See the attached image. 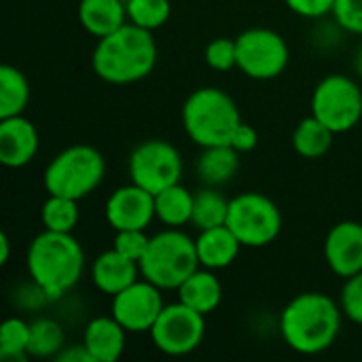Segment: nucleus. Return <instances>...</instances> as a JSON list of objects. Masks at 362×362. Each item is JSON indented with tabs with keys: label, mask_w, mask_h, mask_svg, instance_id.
Instances as JSON below:
<instances>
[{
	"label": "nucleus",
	"mask_w": 362,
	"mask_h": 362,
	"mask_svg": "<svg viewBox=\"0 0 362 362\" xmlns=\"http://www.w3.org/2000/svg\"><path fill=\"white\" fill-rule=\"evenodd\" d=\"M178 301L197 310L199 314H212L223 301V284L212 269L199 267L178 288Z\"/></svg>",
	"instance_id": "obj_20"
},
{
	"label": "nucleus",
	"mask_w": 362,
	"mask_h": 362,
	"mask_svg": "<svg viewBox=\"0 0 362 362\" xmlns=\"http://www.w3.org/2000/svg\"><path fill=\"white\" fill-rule=\"evenodd\" d=\"M127 331L110 316H98L85 327L83 344L95 362H117L125 352Z\"/></svg>",
	"instance_id": "obj_17"
},
{
	"label": "nucleus",
	"mask_w": 362,
	"mask_h": 362,
	"mask_svg": "<svg viewBox=\"0 0 362 362\" xmlns=\"http://www.w3.org/2000/svg\"><path fill=\"white\" fill-rule=\"evenodd\" d=\"M104 176V155L89 144H72L49 161L42 182L49 195H64L81 202L102 185Z\"/></svg>",
	"instance_id": "obj_6"
},
{
	"label": "nucleus",
	"mask_w": 362,
	"mask_h": 362,
	"mask_svg": "<svg viewBox=\"0 0 362 362\" xmlns=\"http://www.w3.org/2000/svg\"><path fill=\"white\" fill-rule=\"evenodd\" d=\"M127 6L125 0H81L78 2V23L85 32L95 38H104L125 25Z\"/></svg>",
	"instance_id": "obj_19"
},
{
	"label": "nucleus",
	"mask_w": 362,
	"mask_h": 362,
	"mask_svg": "<svg viewBox=\"0 0 362 362\" xmlns=\"http://www.w3.org/2000/svg\"><path fill=\"white\" fill-rule=\"evenodd\" d=\"M40 146L36 125L23 115L0 119V163L4 168L28 165Z\"/></svg>",
	"instance_id": "obj_15"
},
{
	"label": "nucleus",
	"mask_w": 362,
	"mask_h": 362,
	"mask_svg": "<svg viewBox=\"0 0 362 362\" xmlns=\"http://www.w3.org/2000/svg\"><path fill=\"white\" fill-rule=\"evenodd\" d=\"M193 199L195 193L185 189L180 182L172 185L155 195V212L157 221H161L165 227L180 229L193 218Z\"/></svg>",
	"instance_id": "obj_22"
},
{
	"label": "nucleus",
	"mask_w": 362,
	"mask_h": 362,
	"mask_svg": "<svg viewBox=\"0 0 362 362\" xmlns=\"http://www.w3.org/2000/svg\"><path fill=\"white\" fill-rule=\"evenodd\" d=\"M227 227L238 235L244 248H265L274 244L282 231V212L272 197L246 191L229 202Z\"/></svg>",
	"instance_id": "obj_7"
},
{
	"label": "nucleus",
	"mask_w": 362,
	"mask_h": 362,
	"mask_svg": "<svg viewBox=\"0 0 362 362\" xmlns=\"http://www.w3.org/2000/svg\"><path fill=\"white\" fill-rule=\"evenodd\" d=\"M106 221L115 231L123 229H148L151 223L157 218L155 212V195L146 189L129 182L106 199L104 208Z\"/></svg>",
	"instance_id": "obj_13"
},
{
	"label": "nucleus",
	"mask_w": 362,
	"mask_h": 362,
	"mask_svg": "<svg viewBox=\"0 0 362 362\" xmlns=\"http://www.w3.org/2000/svg\"><path fill=\"white\" fill-rule=\"evenodd\" d=\"M325 259L329 269L348 280L362 272V225L356 221L337 223L325 240Z\"/></svg>",
	"instance_id": "obj_14"
},
{
	"label": "nucleus",
	"mask_w": 362,
	"mask_h": 362,
	"mask_svg": "<svg viewBox=\"0 0 362 362\" xmlns=\"http://www.w3.org/2000/svg\"><path fill=\"white\" fill-rule=\"evenodd\" d=\"M240 123L238 104L218 87H199L182 104V127L199 148L231 144Z\"/></svg>",
	"instance_id": "obj_4"
},
{
	"label": "nucleus",
	"mask_w": 362,
	"mask_h": 362,
	"mask_svg": "<svg viewBox=\"0 0 362 362\" xmlns=\"http://www.w3.org/2000/svg\"><path fill=\"white\" fill-rule=\"evenodd\" d=\"M40 221L47 231L72 233L78 225V202L64 195H49L40 208Z\"/></svg>",
	"instance_id": "obj_26"
},
{
	"label": "nucleus",
	"mask_w": 362,
	"mask_h": 362,
	"mask_svg": "<svg viewBox=\"0 0 362 362\" xmlns=\"http://www.w3.org/2000/svg\"><path fill=\"white\" fill-rule=\"evenodd\" d=\"M115 233L117 235H115L112 248L140 265V261L146 255L148 244H151V238L146 235V229H123V231H115Z\"/></svg>",
	"instance_id": "obj_31"
},
{
	"label": "nucleus",
	"mask_w": 362,
	"mask_h": 362,
	"mask_svg": "<svg viewBox=\"0 0 362 362\" xmlns=\"http://www.w3.org/2000/svg\"><path fill=\"white\" fill-rule=\"evenodd\" d=\"M344 310L325 293H301L288 301L280 316V333L286 346L299 354L327 352L341 333Z\"/></svg>",
	"instance_id": "obj_1"
},
{
	"label": "nucleus",
	"mask_w": 362,
	"mask_h": 362,
	"mask_svg": "<svg viewBox=\"0 0 362 362\" xmlns=\"http://www.w3.org/2000/svg\"><path fill=\"white\" fill-rule=\"evenodd\" d=\"M335 136L337 134L331 127H327L320 119L310 115L303 121H299V125L295 127L293 146L297 155H301L303 159H320L333 146Z\"/></svg>",
	"instance_id": "obj_23"
},
{
	"label": "nucleus",
	"mask_w": 362,
	"mask_h": 362,
	"mask_svg": "<svg viewBox=\"0 0 362 362\" xmlns=\"http://www.w3.org/2000/svg\"><path fill=\"white\" fill-rule=\"evenodd\" d=\"M257 144H259V134H257V129H255L252 125H248V123L242 121V123L238 125V129L233 132L231 146H233L238 153H250V151L257 148Z\"/></svg>",
	"instance_id": "obj_35"
},
{
	"label": "nucleus",
	"mask_w": 362,
	"mask_h": 362,
	"mask_svg": "<svg viewBox=\"0 0 362 362\" xmlns=\"http://www.w3.org/2000/svg\"><path fill=\"white\" fill-rule=\"evenodd\" d=\"M238 68L255 81L278 78L291 59L288 45L282 34L269 28L244 30L238 38Z\"/></svg>",
	"instance_id": "obj_9"
},
{
	"label": "nucleus",
	"mask_w": 362,
	"mask_h": 362,
	"mask_svg": "<svg viewBox=\"0 0 362 362\" xmlns=\"http://www.w3.org/2000/svg\"><path fill=\"white\" fill-rule=\"evenodd\" d=\"M199 267L195 240L170 227L151 238L148 250L140 261V276L161 291H178Z\"/></svg>",
	"instance_id": "obj_5"
},
{
	"label": "nucleus",
	"mask_w": 362,
	"mask_h": 362,
	"mask_svg": "<svg viewBox=\"0 0 362 362\" xmlns=\"http://www.w3.org/2000/svg\"><path fill=\"white\" fill-rule=\"evenodd\" d=\"M157 55L153 32L127 21L112 34L98 38L91 68L110 85H132L153 72Z\"/></svg>",
	"instance_id": "obj_2"
},
{
	"label": "nucleus",
	"mask_w": 362,
	"mask_h": 362,
	"mask_svg": "<svg viewBox=\"0 0 362 362\" xmlns=\"http://www.w3.org/2000/svg\"><path fill=\"white\" fill-rule=\"evenodd\" d=\"M358 70L362 72V51H361V55H358Z\"/></svg>",
	"instance_id": "obj_38"
},
{
	"label": "nucleus",
	"mask_w": 362,
	"mask_h": 362,
	"mask_svg": "<svg viewBox=\"0 0 362 362\" xmlns=\"http://www.w3.org/2000/svg\"><path fill=\"white\" fill-rule=\"evenodd\" d=\"M195 248H197L199 265L216 272V269H225L233 265L244 246L227 225H221V227L199 231L195 240Z\"/></svg>",
	"instance_id": "obj_18"
},
{
	"label": "nucleus",
	"mask_w": 362,
	"mask_h": 362,
	"mask_svg": "<svg viewBox=\"0 0 362 362\" xmlns=\"http://www.w3.org/2000/svg\"><path fill=\"white\" fill-rule=\"evenodd\" d=\"M138 278H142L140 276V265L136 261L123 257L115 248L102 252L91 265V282H93V286L100 293L110 295V297H115L117 293H121L123 288L134 284Z\"/></svg>",
	"instance_id": "obj_16"
},
{
	"label": "nucleus",
	"mask_w": 362,
	"mask_h": 362,
	"mask_svg": "<svg viewBox=\"0 0 362 362\" xmlns=\"http://www.w3.org/2000/svg\"><path fill=\"white\" fill-rule=\"evenodd\" d=\"M55 361L57 362H95L93 361V356L89 354V350L85 348V344H81V346H66L57 356H55Z\"/></svg>",
	"instance_id": "obj_36"
},
{
	"label": "nucleus",
	"mask_w": 362,
	"mask_h": 362,
	"mask_svg": "<svg viewBox=\"0 0 362 362\" xmlns=\"http://www.w3.org/2000/svg\"><path fill=\"white\" fill-rule=\"evenodd\" d=\"M30 102V83L15 66H0V119L23 115Z\"/></svg>",
	"instance_id": "obj_24"
},
{
	"label": "nucleus",
	"mask_w": 362,
	"mask_h": 362,
	"mask_svg": "<svg viewBox=\"0 0 362 362\" xmlns=\"http://www.w3.org/2000/svg\"><path fill=\"white\" fill-rule=\"evenodd\" d=\"M165 303L161 288L148 280H136L112 297L110 314L123 325L127 333H151Z\"/></svg>",
	"instance_id": "obj_12"
},
{
	"label": "nucleus",
	"mask_w": 362,
	"mask_h": 362,
	"mask_svg": "<svg viewBox=\"0 0 362 362\" xmlns=\"http://www.w3.org/2000/svg\"><path fill=\"white\" fill-rule=\"evenodd\" d=\"M333 15L344 30L362 36V0H335Z\"/></svg>",
	"instance_id": "obj_33"
},
{
	"label": "nucleus",
	"mask_w": 362,
	"mask_h": 362,
	"mask_svg": "<svg viewBox=\"0 0 362 362\" xmlns=\"http://www.w3.org/2000/svg\"><path fill=\"white\" fill-rule=\"evenodd\" d=\"M127 170H129L132 182L157 195L159 191L180 182L182 157L174 144L153 138V140L140 142L132 151Z\"/></svg>",
	"instance_id": "obj_10"
},
{
	"label": "nucleus",
	"mask_w": 362,
	"mask_h": 362,
	"mask_svg": "<svg viewBox=\"0 0 362 362\" xmlns=\"http://www.w3.org/2000/svg\"><path fill=\"white\" fill-rule=\"evenodd\" d=\"M240 170V153L231 144L221 146H206L197 159V176L210 185L218 187L229 182L235 172Z\"/></svg>",
	"instance_id": "obj_21"
},
{
	"label": "nucleus",
	"mask_w": 362,
	"mask_h": 362,
	"mask_svg": "<svg viewBox=\"0 0 362 362\" xmlns=\"http://www.w3.org/2000/svg\"><path fill=\"white\" fill-rule=\"evenodd\" d=\"M206 337V316L185 305L170 303L151 329L153 346L168 356H187L195 352Z\"/></svg>",
	"instance_id": "obj_11"
},
{
	"label": "nucleus",
	"mask_w": 362,
	"mask_h": 362,
	"mask_svg": "<svg viewBox=\"0 0 362 362\" xmlns=\"http://www.w3.org/2000/svg\"><path fill=\"white\" fill-rule=\"evenodd\" d=\"M229 202L231 199H227L214 187H206V189L197 191L195 193V199H193V218H191V225L197 227L199 231L227 225Z\"/></svg>",
	"instance_id": "obj_25"
},
{
	"label": "nucleus",
	"mask_w": 362,
	"mask_h": 362,
	"mask_svg": "<svg viewBox=\"0 0 362 362\" xmlns=\"http://www.w3.org/2000/svg\"><path fill=\"white\" fill-rule=\"evenodd\" d=\"M30 322L21 318H6L0 327V358L25 361L30 356Z\"/></svg>",
	"instance_id": "obj_28"
},
{
	"label": "nucleus",
	"mask_w": 362,
	"mask_h": 362,
	"mask_svg": "<svg viewBox=\"0 0 362 362\" xmlns=\"http://www.w3.org/2000/svg\"><path fill=\"white\" fill-rule=\"evenodd\" d=\"M25 267L34 286L47 299H59L78 284L85 269V250L72 233L45 229L30 242Z\"/></svg>",
	"instance_id": "obj_3"
},
{
	"label": "nucleus",
	"mask_w": 362,
	"mask_h": 362,
	"mask_svg": "<svg viewBox=\"0 0 362 362\" xmlns=\"http://www.w3.org/2000/svg\"><path fill=\"white\" fill-rule=\"evenodd\" d=\"M312 115L335 134L354 129L362 119L361 85L346 74L325 76L312 93Z\"/></svg>",
	"instance_id": "obj_8"
},
{
	"label": "nucleus",
	"mask_w": 362,
	"mask_h": 362,
	"mask_svg": "<svg viewBox=\"0 0 362 362\" xmlns=\"http://www.w3.org/2000/svg\"><path fill=\"white\" fill-rule=\"evenodd\" d=\"M11 259V240L6 233L0 235V265H6Z\"/></svg>",
	"instance_id": "obj_37"
},
{
	"label": "nucleus",
	"mask_w": 362,
	"mask_h": 362,
	"mask_svg": "<svg viewBox=\"0 0 362 362\" xmlns=\"http://www.w3.org/2000/svg\"><path fill=\"white\" fill-rule=\"evenodd\" d=\"M286 6L308 19H318L325 17L329 13H333L335 8V0H284Z\"/></svg>",
	"instance_id": "obj_34"
},
{
	"label": "nucleus",
	"mask_w": 362,
	"mask_h": 362,
	"mask_svg": "<svg viewBox=\"0 0 362 362\" xmlns=\"http://www.w3.org/2000/svg\"><path fill=\"white\" fill-rule=\"evenodd\" d=\"M206 64L216 72H227L238 66V45L235 38H214L204 51Z\"/></svg>",
	"instance_id": "obj_30"
},
{
	"label": "nucleus",
	"mask_w": 362,
	"mask_h": 362,
	"mask_svg": "<svg viewBox=\"0 0 362 362\" xmlns=\"http://www.w3.org/2000/svg\"><path fill=\"white\" fill-rule=\"evenodd\" d=\"M127 19L144 30H159L172 15V0H125Z\"/></svg>",
	"instance_id": "obj_29"
},
{
	"label": "nucleus",
	"mask_w": 362,
	"mask_h": 362,
	"mask_svg": "<svg viewBox=\"0 0 362 362\" xmlns=\"http://www.w3.org/2000/svg\"><path fill=\"white\" fill-rule=\"evenodd\" d=\"M30 356L55 358L66 348V333L59 322L51 318H38L30 322Z\"/></svg>",
	"instance_id": "obj_27"
},
{
	"label": "nucleus",
	"mask_w": 362,
	"mask_h": 362,
	"mask_svg": "<svg viewBox=\"0 0 362 362\" xmlns=\"http://www.w3.org/2000/svg\"><path fill=\"white\" fill-rule=\"evenodd\" d=\"M339 305H341L346 318H350L352 322L362 327V272L346 280V284L341 288Z\"/></svg>",
	"instance_id": "obj_32"
}]
</instances>
